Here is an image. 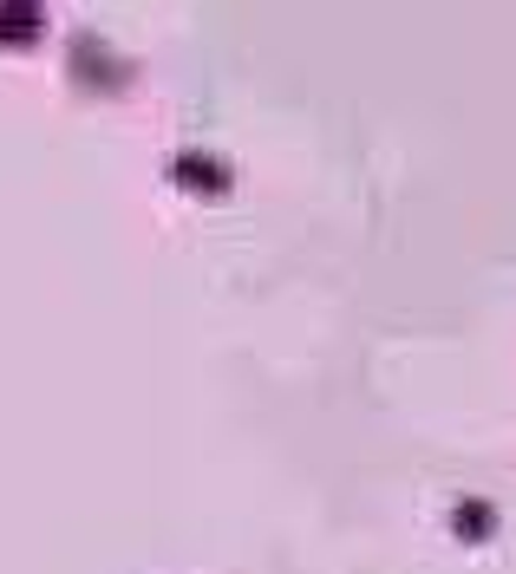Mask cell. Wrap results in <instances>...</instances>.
<instances>
[{"label": "cell", "instance_id": "cell-2", "mask_svg": "<svg viewBox=\"0 0 516 574\" xmlns=\"http://www.w3.org/2000/svg\"><path fill=\"white\" fill-rule=\"evenodd\" d=\"M490 522H497V516H490V503H458V535H484Z\"/></svg>", "mask_w": 516, "mask_h": 574}, {"label": "cell", "instance_id": "cell-1", "mask_svg": "<svg viewBox=\"0 0 516 574\" xmlns=\"http://www.w3.org/2000/svg\"><path fill=\"white\" fill-rule=\"evenodd\" d=\"M170 177H183V183H203V190H223V170L210 164V157H177V164H170Z\"/></svg>", "mask_w": 516, "mask_h": 574}]
</instances>
